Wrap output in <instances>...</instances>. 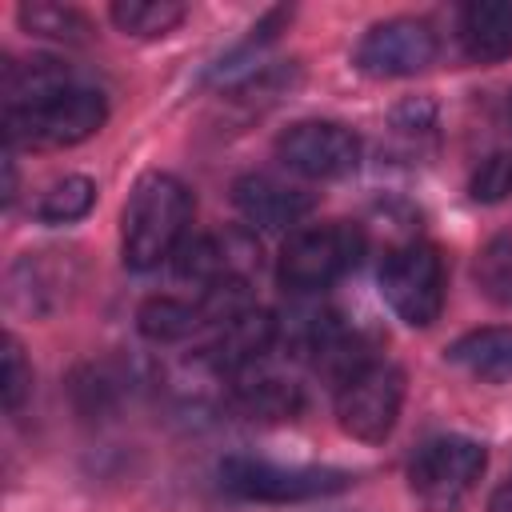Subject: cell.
<instances>
[{"instance_id": "e0dca14e", "label": "cell", "mask_w": 512, "mask_h": 512, "mask_svg": "<svg viewBox=\"0 0 512 512\" xmlns=\"http://www.w3.org/2000/svg\"><path fill=\"white\" fill-rule=\"evenodd\" d=\"M16 20L32 36H48V40H64V44H80L92 32V24H88V16L80 8L52 4V0H28V4H20L16 8Z\"/></svg>"}, {"instance_id": "6da1fadb", "label": "cell", "mask_w": 512, "mask_h": 512, "mask_svg": "<svg viewBox=\"0 0 512 512\" xmlns=\"http://www.w3.org/2000/svg\"><path fill=\"white\" fill-rule=\"evenodd\" d=\"M192 192L172 172H144L120 212V256L128 268L148 272L160 260H172L188 240Z\"/></svg>"}, {"instance_id": "7c38bea8", "label": "cell", "mask_w": 512, "mask_h": 512, "mask_svg": "<svg viewBox=\"0 0 512 512\" xmlns=\"http://www.w3.org/2000/svg\"><path fill=\"white\" fill-rule=\"evenodd\" d=\"M232 204L244 216L248 228H264V232H284L292 224H300L312 212V192L268 176V172H248L232 184Z\"/></svg>"}, {"instance_id": "44dd1931", "label": "cell", "mask_w": 512, "mask_h": 512, "mask_svg": "<svg viewBox=\"0 0 512 512\" xmlns=\"http://www.w3.org/2000/svg\"><path fill=\"white\" fill-rule=\"evenodd\" d=\"M472 200L480 204H500L512 196V152H492L488 160H480V168L468 180Z\"/></svg>"}, {"instance_id": "7402d4cb", "label": "cell", "mask_w": 512, "mask_h": 512, "mask_svg": "<svg viewBox=\"0 0 512 512\" xmlns=\"http://www.w3.org/2000/svg\"><path fill=\"white\" fill-rule=\"evenodd\" d=\"M0 392H4V408L8 412H20L24 400L32 396V364L24 360V348L16 336L4 340V376H0Z\"/></svg>"}, {"instance_id": "ac0fdd59", "label": "cell", "mask_w": 512, "mask_h": 512, "mask_svg": "<svg viewBox=\"0 0 512 512\" xmlns=\"http://www.w3.org/2000/svg\"><path fill=\"white\" fill-rule=\"evenodd\" d=\"M472 276H476V288H480L492 304L512 308V228H508V232H496V236L480 248L476 264H472Z\"/></svg>"}, {"instance_id": "9a60e30c", "label": "cell", "mask_w": 512, "mask_h": 512, "mask_svg": "<svg viewBox=\"0 0 512 512\" xmlns=\"http://www.w3.org/2000/svg\"><path fill=\"white\" fill-rule=\"evenodd\" d=\"M80 84V76L52 56H28V60H8L4 76H0V96H4V112L12 108H28L44 96H56L64 88Z\"/></svg>"}, {"instance_id": "d6986e66", "label": "cell", "mask_w": 512, "mask_h": 512, "mask_svg": "<svg viewBox=\"0 0 512 512\" xmlns=\"http://www.w3.org/2000/svg\"><path fill=\"white\" fill-rule=\"evenodd\" d=\"M184 16H188V8L176 0H120V4H112V20L128 36H168Z\"/></svg>"}, {"instance_id": "30bf717a", "label": "cell", "mask_w": 512, "mask_h": 512, "mask_svg": "<svg viewBox=\"0 0 512 512\" xmlns=\"http://www.w3.org/2000/svg\"><path fill=\"white\" fill-rule=\"evenodd\" d=\"M356 68L376 80L416 76L436 60V32L416 16H392L372 24L356 44Z\"/></svg>"}, {"instance_id": "8fae6325", "label": "cell", "mask_w": 512, "mask_h": 512, "mask_svg": "<svg viewBox=\"0 0 512 512\" xmlns=\"http://www.w3.org/2000/svg\"><path fill=\"white\" fill-rule=\"evenodd\" d=\"M276 336H280V320L272 312H264V308L252 304V308H244V312L212 324L204 332L196 356H200V364H208L220 376H240L244 368L260 364L272 352Z\"/></svg>"}, {"instance_id": "ba28073f", "label": "cell", "mask_w": 512, "mask_h": 512, "mask_svg": "<svg viewBox=\"0 0 512 512\" xmlns=\"http://www.w3.org/2000/svg\"><path fill=\"white\" fill-rule=\"evenodd\" d=\"M172 268L180 280H192L200 292L252 284V276L260 272V240L252 228H240V224L200 232L176 248Z\"/></svg>"}, {"instance_id": "2e32d148", "label": "cell", "mask_w": 512, "mask_h": 512, "mask_svg": "<svg viewBox=\"0 0 512 512\" xmlns=\"http://www.w3.org/2000/svg\"><path fill=\"white\" fill-rule=\"evenodd\" d=\"M448 364L464 368L476 380H512V328H476L448 344Z\"/></svg>"}, {"instance_id": "3957f363", "label": "cell", "mask_w": 512, "mask_h": 512, "mask_svg": "<svg viewBox=\"0 0 512 512\" xmlns=\"http://www.w3.org/2000/svg\"><path fill=\"white\" fill-rule=\"evenodd\" d=\"M364 256V232L348 220H328L300 228L284 240L276 256V280L292 296H316L348 276Z\"/></svg>"}, {"instance_id": "277c9868", "label": "cell", "mask_w": 512, "mask_h": 512, "mask_svg": "<svg viewBox=\"0 0 512 512\" xmlns=\"http://www.w3.org/2000/svg\"><path fill=\"white\" fill-rule=\"evenodd\" d=\"M484 444L472 436H432L408 460V488L424 512H460L484 476Z\"/></svg>"}, {"instance_id": "5b68a950", "label": "cell", "mask_w": 512, "mask_h": 512, "mask_svg": "<svg viewBox=\"0 0 512 512\" xmlns=\"http://www.w3.org/2000/svg\"><path fill=\"white\" fill-rule=\"evenodd\" d=\"M380 296L408 328H428L444 308V256L428 240L392 244L380 264Z\"/></svg>"}, {"instance_id": "ffe728a7", "label": "cell", "mask_w": 512, "mask_h": 512, "mask_svg": "<svg viewBox=\"0 0 512 512\" xmlns=\"http://www.w3.org/2000/svg\"><path fill=\"white\" fill-rule=\"evenodd\" d=\"M96 204V184L88 176H64L56 184H48V192L36 204V220L40 224H72L84 220Z\"/></svg>"}, {"instance_id": "5bb4252c", "label": "cell", "mask_w": 512, "mask_h": 512, "mask_svg": "<svg viewBox=\"0 0 512 512\" xmlns=\"http://www.w3.org/2000/svg\"><path fill=\"white\" fill-rule=\"evenodd\" d=\"M460 48L472 64H500L512 56V4L476 0L460 8Z\"/></svg>"}, {"instance_id": "8992f818", "label": "cell", "mask_w": 512, "mask_h": 512, "mask_svg": "<svg viewBox=\"0 0 512 512\" xmlns=\"http://www.w3.org/2000/svg\"><path fill=\"white\" fill-rule=\"evenodd\" d=\"M356 476L344 468H320V464H272L256 456H228L220 460V484L240 500H264V504H300L320 500L332 492H344Z\"/></svg>"}, {"instance_id": "52a82bcc", "label": "cell", "mask_w": 512, "mask_h": 512, "mask_svg": "<svg viewBox=\"0 0 512 512\" xmlns=\"http://www.w3.org/2000/svg\"><path fill=\"white\" fill-rule=\"evenodd\" d=\"M404 372L392 360H368L336 384V420L352 440L380 444L400 416Z\"/></svg>"}, {"instance_id": "603a6c76", "label": "cell", "mask_w": 512, "mask_h": 512, "mask_svg": "<svg viewBox=\"0 0 512 512\" xmlns=\"http://www.w3.org/2000/svg\"><path fill=\"white\" fill-rule=\"evenodd\" d=\"M488 512H512V480H508V484H500V488L492 492Z\"/></svg>"}, {"instance_id": "4fadbf2b", "label": "cell", "mask_w": 512, "mask_h": 512, "mask_svg": "<svg viewBox=\"0 0 512 512\" xmlns=\"http://www.w3.org/2000/svg\"><path fill=\"white\" fill-rule=\"evenodd\" d=\"M232 408L248 420H292L304 408V388L292 376L252 364L232 376Z\"/></svg>"}, {"instance_id": "7a4b0ae2", "label": "cell", "mask_w": 512, "mask_h": 512, "mask_svg": "<svg viewBox=\"0 0 512 512\" xmlns=\"http://www.w3.org/2000/svg\"><path fill=\"white\" fill-rule=\"evenodd\" d=\"M108 116L104 92L92 84H72L56 96H44L28 108L4 112V140L8 148H32V152H52V148H72L100 132Z\"/></svg>"}, {"instance_id": "9c48e42d", "label": "cell", "mask_w": 512, "mask_h": 512, "mask_svg": "<svg viewBox=\"0 0 512 512\" xmlns=\"http://www.w3.org/2000/svg\"><path fill=\"white\" fill-rule=\"evenodd\" d=\"M284 168L308 180H336L360 164V136L336 120H300L276 136Z\"/></svg>"}]
</instances>
